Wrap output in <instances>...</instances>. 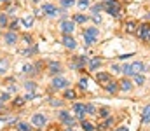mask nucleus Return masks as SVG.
I'll use <instances>...</instances> for the list:
<instances>
[{"label": "nucleus", "instance_id": "nucleus-1", "mask_svg": "<svg viewBox=\"0 0 150 131\" xmlns=\"http://www.w3.org/2000/svg\"><path fill=\"white\" fill-rule=\"evenodd\" d=\"M105 9H107V12L110 16H115V18L120 14V4H119V0H105Z\"/></svg>", "mask_w": 150, "mask_h": 131}, {"label": "nucleus", "instance_id": "nucleus-2", "mask_svg": "<svg viewBox=\"0 0 150 131\" xmlns=\"http://www.w3.org/2000/svg\"><path fill=\"white\" fill-rule=\"evenodd\" d=\"M136 35H138L142 40H150V25H149V23L140 25V26H138V30H136Z\"/></svg>", "mask_w": 150, "mask_h": 131}, {"label": "nucleus", "instance_id": "nucleus-3", "mask_svg": "<svg viewBox=\"0 0 150 131\" xmlns=\"http://www.w3.org/2000/svg\"><path fill=\"white\" fill-rule=\"evenodd\" d=\"M58 117H59V121H61L65 126H68V128H74L75 126V119L67 112V110H61V112L58 114Z\"/></svg>", "mask_w": 150, "mask_h": 131}, {"label": "nucleus", "instance_id": "nucleus-4", "mask_svg": "<svg viewBox=\"0 0 150 131\" xmlns=\"http://www.w3.org/2000/svg\"><path fill=\"white\" fill-rule=\"evenodd\" d=\"M61 30L65 35H72V32L75 30V21L72 19H63L61 21Z\"/></svg>", "mask_w": 150, "mask_h": 131}, {"label": "nucleus", "instance_id": "nucleus-5", "mask_svg": "<svg viewBox=\"0 0 150 131\" xmlns=\"http://www.w3.org/2000/svg\"><path fill=\"white\" fill-rule=\"evenodd\" d=\"M45 123H47V117H45L44 114H33V117H32V124H33L35 128H42V126H45Z\"/></svg>", "mask_w": 150, "mask_h": 131}, {"label": "nucleus", "instance_id": "nucleus-6", "mask_svg": "<svg viewBox=\"0 0 150 131\" xmlns=\"http://www.w3.org/2000/svg\"><path fill=\"white\" fill-rule=\"evenodd\" d=\"M42 12H44V14H47V16H51V18H54V16L61 14V12H59L52 4H44V5H42Z\"/></svg>", "mask_w": 150, "mask_h": 131}, {"label": "nucleus", "instance_id": "nucleus-7", "mask_svg": "<svg viewBox=\"0 0 150 131\" xmlns=\"http://www.w3.org/2000/svg\"><path fill=\"white\" fill-rule=\"evenodd\" d=\"M96 81H98V84H101V86L105 87L110 81H112V75L107 74V72H98V74H96Z\"/></svg>", "mask_w": 150, "mask_h": 131}, {"label": "nucleus", "instance_id": "nucleus-8", "mask_svg": "<svg viewBox=\"0 0 150 131\" xmlns=\"http://www.w3.org/2000/svg\"><path fill=\"white\" fill-rule=\"evenodd\" d=\"M67 86H68V81L63 77H56L52 81V89H67Z\"/></svg>", "mask_w": 150, "mask_h": 131}, {"label": "nucleus", "instance_id": "nucleus-9", "mask_svg": "<svg viewBox=\"0 0 150 131\" xmlns=\"http://www.w3.org/2000/svg\"><path fill=\"white\" fill-rule=\"evenodd\" d=\"M74 112H75V115H77L79 119H82L84 114H86V103H75L74 105Z\"/></svg>", "mask_w": 150, "mask_h": 131}, {"label": "nucleus", "instance_id": "nucleus-10", "mask_svg": "<svg viewBox=\"0 0 150 131\" xmlns=\"http://www.w3.org/2000/svg\"><path fill=\"white\" fill-rule=\"evenodd\" d=\"M63 45H65L67 49H75V47H77V42H75V39L72 35H65V37H63Z\"/></svg>", "mask_w": 150, "mask_h": 131}, {"label": "nucleus", "instance_id": "nucleus-11", "mask_svg": "<svg viewBox=\"0 0 150 131\" xmlns=\"http://www.w3.org/2000/svg\"><path fill=\"white\" fill-rule=\"evenodd\" d=\"M47 68H49V74H52V75H56V74L61 72V65H59L58 61H49Z\"/></svg>", "mask_w": 150, "mask_h": 131}, {"label": "nucleus", "instance_id": "nucleus-12", "mask_svg": "<svg viewBox=\"0 0 150 131\" xmlns=\"http://www.w3.org/2000/svg\"><path fill=\"white\" fill-rule=\"evenodd\" d=\"M119 89H122V91H131V89H133V82L126 77V79H122V81L119 82Z\"/></svg>", "mask_w": 150, "mask_h": 131}, {"label": "nucleus", "instance_id": "nucleus-13", "mask_svg": "<svg viewBox=\"0 0 150 131\" xmlns=\"http://www.w3.org/2000/svg\"><path fill=\"white\" fill-rule=\"evenodd\" d=\"M84 67H86V58H84V56L77 58L74 63H72V68H75V70H80V68H84Z\"/></svg>", "mask_w": 150, "mask_h": 131}, {"label": "nucleus", "instance_id": "nucleus-14", "mask_svg": "<svg viewBox=\"0 0 150 131\" xmlns=\"http://www.w3.org/2000/svg\"><path fill=\"white\" fill-rule=\"evenodd\" d=\"M16 42H18V35H16V32H9V33L5 35V44L14 45Z\"/></svg>", "mask_w": 150, "mask_h": 131}, {"label": "nucleus", "instance_id": "nucleus-15", "mask_svg": "<svg viewBox=\"0 0 150 131\" xmlns=\"http://www.w3.org/2000/svg\"><path fill=\"white\" fill-rule=\"evenodd\" d=\"M131 68H133V74H142V72L145 70V65H143L142 61H134V63L131 65Z\"/></svg>", "mask_w": 150, "mask_h": 131}, {"label": "nucleus", "instance_id": "nucleus-16", "mask_svg": "<svg viewBox=\"0 0 150 131\" xmlns=\"http://www.w3.org/2000/svg\"><path fill=\"white\" fill-rule=\"evenodd\" d=\"M142 123H145V124L150 123V105H147L143 108V112H142Z\"/></svg>", "mask_w": 150, "mask_h": 131}, {"label": "nucleus", "instance_id": "nucleus-17", "mask_svg": "<svg viewBox=\"0 0 150 131\" xmlns=\"http://www.w3.org/2000/svg\"><path fill=\"white\" fill-rule=\"evenodd\" d=\"M105 89H107L108 93H115V91L119 89V82H115V81H110V82L105 86Z\"/></svg>", "mask_w": 150, "mask_h": 131}, {"label": "nucleus", "instance_id": "nucleus-18", "mask_svg": "<svg viewBox=\"0 0 150 131\" xmlns=\"http://www.w3.org/2000/svg\"><path fill=\"white\" fill-rule=\"evenodd\" d=\"M126 32L127 33H134L136 32V21H127L126 23Z\"/></svg>", "mask_w": 150, "mask_h": 131}, {"label": "nucleus", "instance_id": "nucleus-19", "mask_svg": "<svg viewBox=\"0 0 150 131\" xmlns=\"http://www.w3.org/2000/svg\"><path fill=\"white\" fill-rule=\"evenodd\" d=\"M98 33H100V32H98V28H94V26H93V28H86V30H84V35H89V37H94V39L98 37Z\"/></svg>", "mask_w": 150, "mask_h": 131}, {"label": "nucleus", "instance_id": "nucleus-20", "mask_svg": "<svg viewBox=\"0 0 150 131\" xmlns=\"http://www.w3.org/2000/svg\"><path fill=\"white\" fill-rule=\"evenodd\" d=\"M100 65H101V59H100V58H93V59L89 61V70H96Z\"/></svg>", "mask_w": 150, "mask_h": 131}, {"label": "nucleus", "instance_id": "nucleus-21", "mask_svg": "<svg viewBox=\"0 0 150 131\" xmlns=\"http://www.w3.org/2000/svg\"><path fill=\"white\" fill-rule=\"evenodd\" d=\"M21 23H23V26H25V28H30V26L33 25V18H32V16H26V18H23V19H21Z\"/></svg>", "mask_w": 150, "mask_h": 131}, {"label": "nucleus", "instance_id": "nucleus-22", "mask_svg": "<svg viewBox=\"0 0 150 131\" xmlns=\"http://www.w3.org/2000/svg\"><path fill=\"white\" fill-rule=\"evenodd\" d=\"M120 72H122L124 75H134V74H133V68H131V65H124V67L120 68Z\"/></svg>", "mask_w": 150, "mask_h": 131}, {"label": "nucleus", "instance_id": "nucleus-23", "mask_svg": "<svg viewBox=\"0 0 150 131\" xmlns=\"http://www.w3.org/2000/svg\"><path fill=\"white\" fill-rule=\"evenodd\" d=\"M9 68V61L7 59H0V74H5Z\"/></svg>", "mask_w": 150, "mask_h": 131}, {"label": "nucleus", "instance_id": "nucleus-24", "mask_svg": "<svg viewBox=\"0 0 150 131\" xmlns=\"http://www.w3.org/2000/svg\"><path fill=\"white\" fill-rule=\"evenodd\" d=\"M74 21L75 23H86V21H87V16H84V14H75Z\"/></svg>", "mask_w": 150, "mask_h": 131}, {"label": "nucleus", "instance_id": "nucleus-25", "mask_svg": "<svg viewBox=\"0 0 150 131\" xmlns=\"http://www.w3.org/2000/svg\"><path fill=\"white\" fill-rule=\"evenodd\" d=\"M75 96H77V93H75L74 89H67L65 91V98L67 100H75Z\"/></svg>", "mask_w": 150, "mask_h": 131}, {"label": "nucleus", "instance_id": "nucleus-26", "mask_svg": "<svg viewBox=\"0 0 150 131\" xmlns=\"http://www.w3.org/2000/svg\"><path fill=\"white\" fill-rule=\"evenodd\" d=\"M133 77H134V82H136V84H138V86H142V84H143V82H145V77H143V75H142V74H134V75H133Z\"/></svg>", "mask_w": 150, "mask_h": 131}, {"label": "nucleus", "instance_id": "nucleus-27", "mask_svg": "<svg viewBox=\"0 0 150 131\" xmlns=\"http://www.w3.org/2000/svg\"><path fill=\"white\" fill-rule=\"evenodd\" d=\"M18 131H32V126L26 123H19L18 124Z\"/></svg>", "mask_w": 150, "mask_h": 131}, {"label": "nucleus", "instance_id": "nucleus-28", "mask_svg": "<svg viewBox=\"0 0 150 131\" xmlns=\"http://www.w3.org/2000/svg\"><path fill=\"white\" fill-rule=\"evenodd\" d=\"M86 114H96V107L93 103H86Z\"/></svg>", "mask_w": 150, "mask_h": 131}, {"label": "nucleus", "instance_id": "nucleus-29", "mask_svg": "<svg viewBox=\"0 0 150 131\" xmlns=\"http://www.w3.org/2000/svg\"><path fill=\"white\" fill-rule=\"evenodd\" d=\"M80 126H82V130H84V131H94V128H93V124H91V123L82 121V124H80Z\"/></svg>", "mask_w": 150, "mask_h": 131}, {"label": "nucleus", "instance_id": "nucleus-30", "mask_svg": "<svg viewBox=\"0 0 150 131\" xmlns=\"http://www.w3.org/2000/svg\"><path fill=\"white\" fill-rule=\"evenodd\" d=\"M112 124H113V117H108V119H107V121L101 124V128H103V130H107V128H110Z\"/></svg>", "mask_w": 150, "mask_h": 131}, {"label": "nucleus", "instance_id": "nucleus-31", "mask_svg": "<svg viewBox=\"0 0 150 131\" xmlns=\"http://www.w3.org/2000/svg\"><path fill=\"white\" fill-rule=\"evenodd\" d=\"M59 4H61L63 7H72L75 4V0H59Z\"/></svg>", "mask_w": 150, "mask_h": 131}, {"label": "nucleus", "instance_id": "nucleus-32", "mask_svg": "<svg viewBox=\"0 0 150 131\" xmlns=\"http://www.w3.org/2000/svg\"><path fill=\"white\" fill-rule=\"evenodd\" d=\"M84 40H86V45H91V44L96 42V39L94 37H89V35H84Z\"/></svg>", "mask_w": 150, "mask_h": 131}, {"label": "nucleus", "instance_id": "nucleus-33", "mask_svg": "<svg viewBox=\"0 0 150 131\" xmlns=\"http://www.w3.org/2000/svg\"><path fill=\"white\" fill-rule=\"evenodd\" d=\"M110 115V110L107 108V107H103L101 110H100V117H108Z\"/></svg>", "mask_w": 150, "mask_h": 131}, {"label": "nucleus", "instance_id": "nucleus-34", "mask_svg": "<svg viewBox=\"0 0 150 131\" xmlns=\"http://www.w3.org/2000/svg\"><path fill=\"white\" fill-rule=\"evenodd\" d=\"M25 87H26V89H28L30 93H33V91H35V82H32V81H28V82L25 84Z\"/></svg>", "mask_w": 150, "mask_h": 131}, {"label": "nucleus", "instance_id": "nucleus-35", "mask_svg": "<svg viewBox=\"0 0 150 131\" xmlns=\"http://www.w3.org/2000/svg\"><path fill=\"white\" fill-rule=\"evenodd\" d=\"M79 7L80 9H87L89 7V0H79Z\"/></svg>", "mask_w": 150, "mask_h": 131}, {"label": "nucleus", "instance_id": "nucleus-36", "mask_svg": "<svg viewBox=\"0 0 150 131\" xmlns=\"http://www.w3.org/2000/svg\"><path fill=\"white\" fill-rule=\"evenodd\" d=\"M79 86L82 87V89H86V87H87V79H84V77H82V79L79 81Z\"/></svg>", "mask_w": 150, "mask_h": 131}, {"label": "nucleus", "instance_id": "nucleus-37", "mask_svg": "<svg viewBox=\"0 0 150 131\" xmlns=\"http://www.w3.org/2000/svg\"><path fill=\"white\" fill-rule=\"evenodd\" d=\"M23 103H25V98H18V100H14V105H16V107H21Z\"/></svg>", "mask_w": 150, "mask_h": 131}, {"label": "nucleus", "instance_id": "nucleus-38", "mask_svg": "<svg viewBox=\"0 0 150 131\" xmlns=\"http://www.w3.org/2000/svg\"><path fill=\"white\" fill-rule=\"evenodd\" d=\"M0 25H2V26H5V25H7V16H5V14H2V16H0Z\"/></svg>", "mask_w": 150, "mask_h": 131}, {"label": "nucleus", "instance_id": "nucleus-39", "mask_svg": "<svg viewBox=\"0 0 150 131\" xmlns=\"http://www.w3.org/2000/svg\"><path fill=\"white\" fill-rule=\"evenodd\" d=\"M9 100V93H2V96H0V101H7Z\"/></svg>", "mask_w": 150, "mask_h": 131}, {"label": "nucleus", "instance_id": "nucleus-40", "mask_svg": "<svg viewBox=\"0 0 150 131\" xmlns=\"http://www.w3.org/2000/svg\"><path fill=\"white\" fill-rule=\"evenodd\" d=\"M32 70H33L32 65H25V67H23V72H32Z\"/></svg>", "mask_w": 150, "mask_h": 131}, {"label": "nucleus", "instance_id": "nucleus-41", "mask_svg": "<svg viewBox=\"0 0 150 131\" xmlns=\"http://www.w3.org/2000/svg\"><path fill=\"white\" fill-rule=\"evenodd\" d=\"M33 98H35V94H33V93H28V94L25 96V100H33Z\"/></svg>", "mask_w": 150, "mask_h": 131}, {"label": "nucleus", "instance_id": "nucleus-42", "mask_svg": "<svg viewBox=\"0 0 150 131\" xmlns=\"http://www.w3.org/2000/svg\"><path fill=\"white\" fill-rule=\"evenodd\" d=\"M98 11H101V5H100V4H98V5H94V7H93V12H98Z\"/></svg>", "mask_w": 150, "mask_h": 131}, {"label": "nucleus", "instance_id": "nucleus-43", "mask_svg": "<svg viewBox=\"0 0 150 131\" xmlns=\"http://www.w3.org/2000/svg\"><path fill=\"white\" fill-rule=\"evenodd\" d=\"M93 21H94V23H101V18H100V16H93Z\"/></svg>", "mask_w": 150, "mask_h": 131}, {"label": "nucleus", "instance_id": "nucleus-44", "mask_svg": "<svg viewBox=\"0 0 150 131\" xmlns=\"http://www.w3.org/2000/svg\"><path fill=\"white\" fill-rule=\"evenodd\" d=\"M51 105H54V107H59V105H61V101H56V100H51Z\"/></svg>", "mask_w": 150, "mask_h": 131}, {"label": "nucleus", "instance_id": "nucleus-45", "mask_svg": "<svg viewBox=\"0 0 150 131\" xmlns=\"http://www.w3.org/2000/svg\"><path fill=\"white\" fill-rule=\"evenodd\" d=\"M23 40H25V42H26V44H32V39H30L28 35H25V37H23Z\"/></svg>", "mask_w": 150, "mask_h": 131}, {"label": "nucleus", "instance_id": "nucleus-46", "mask_svg": "<svg viewBox=\"0 0 150 131\" xmlns=\"http://www.w3.org/2000/svg\"><path fill=\"white\" fill-rule=\"evenodd\" d=\"M112 70H113V72H120V67H119V65H113Z\"/></svg>", "mask_w": 150, "mask_h": 131}, {"label": "nucleus", "instance_id": "nucleus-47", "mask_svg": "<svg viewBox=\"0 0 150 131\" xmlns=\"http://www.w3.org/2000/svg\"><path fill=\"white\" fill-rule=\"evenodd\" d=\"M115 131H129V130H127V126H120V128H117Z\"/></svg>", "mask_w": 150, "mask_h": 131}, {"label": "nucleus", "instance_id": "nucleus-48", "mask_svg": "<svg viewBox=\"0 0 150 131\" xmlns=\"http://www.w3.org/2000/svg\"><path fill=\"white\" fill-rule=\"evenodd\" d=\"M67 131H74V128H68V130H67Z\"/></svg>", "mask_w": 150, "mask_h": 131}, {"label": "nucleus", "instance_id": "nucleus-49", "mask_svg": "<svg viewBox=\"0 0 150 131\" xmlns=\"http://www.w3.org/2000/svg\"><path fill=\"white\" fill-rule=\"evenodd\" d=\"M0 2H9V0H0Z\"/></svg>", "mask_w": 150, "mask_h": 131}, {"label": "nucleus", "instance_id": "nucleus-50", "mask_svg": "<svg viewBox=\"0 0 150 131\" xmlns=\"http://www.w3.org/2000/svg\"><path fill=\"white\" fill-rule=\"evenodd\" d=\"M33 2H40V0H33Z\"/></svg>", "mask_w": 150, "mask_h": 131}, {"label": "nucleus", "instance_id": "nucleus-51", "mask_svg": "<svg viewBox=\"0 0 150 131\" xmlns=\"http://www.w3.org/2000/svg\"><path fill=\"white\" fill-rule=\"evenodd\" d=\"M149 18H150V14H149Z\"/></svg>", "mask_w": 150, "mask_h": 131}]
</instances>
